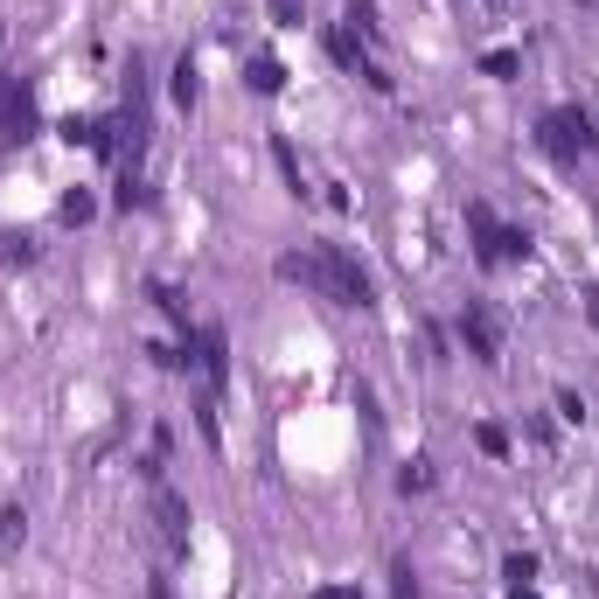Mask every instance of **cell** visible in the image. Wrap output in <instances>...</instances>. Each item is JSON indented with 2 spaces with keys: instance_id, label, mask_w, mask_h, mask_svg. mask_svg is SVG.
Here are the masks:
<instances>
[{
  "instance_id": "obj_1",
  "label": "cell",
  "mask_w": 599,
  "mask_h": 599,
  "mask_svg": "<svg viewBox=\"0 0 599 599\" xmlns=\"http://www.w3.org/2000/svg\"><path fill=\"white\" fill-rule=\"evenodd\" d=\"M286 286H300V293H315L328 307H377V279L356 266L349 244H315V251H286L272 266Z\"/></svg>"
},
{
  "instance_id": "obj_2",
  "label": "cell",
  "mask_w": 599,
  "mask_h": 599,
  "mask_svg": "<svg viewBox=\"0 0 599 599\" xmlns=\"http://www.w3.org/2000/svg\"><path fill=\"white\" fill-rule=\"evenodd\" d=\"M537 147L551 153L558 168H571V161H586V153L599 147V126H592V112H579V106H551L537 119Z\"/></svg>"
},
{
  "instance_id": "obj_3",
  "label": "cell",
  "mask_w": 599,
  "mask_h": 599,
  "mask_svg": "<svg viewBox=\"0 0 599 599\" xmlns=\"http://www.w3.org/2000/svg\"><path fill=\"white\" fill-rule=\"evenodd\" d=\"M467 230H475V258H481L488 272L523 266V258H530V230H509L488 202H467Z\"/></svg>"
},
{
  "instance_id": "obj_4",
  "label": "cell",
  "mask_w": 599,
  "mask_h": 599,
  "mask_svg": "<svg viewBox=\"0 0 599 599\" xmlns=\"http://www.w3.org/2000/svg\"><path fill=\"white\" fill-rule=\"evenodd\" d=\"M36 140V84L14 70H0V147Z\"/></svg>"
},
{
  "instance_id": "obj_5",
  "label": "cell",
  "mask_w": 599,
  "mask_h": 599,
  "mask_svg": "<svg viewBox=\"0 0 599 599\" xmlns=\"http://www.w3.org/2000/svg\"><path fill=\"white\" fill-rule=\"evenodd\" d=\"M460 349L481 362V370H495L502 362V315H495L488 300H467L460 307Z\"/></svg>"
},
{
  "instance_id": "obj_6",
  "label": "cell",
  "mask_w": 599,
  "mask_h": 599,
  "mask_svg": "<svg viewBox=\"0 0 599 599\" xmlns=\"http://www.w3.org/2000/svg\"><path fill=\"white\" fill-rule=\"evenodd\" d=\"M328 57L335 63H342L349 77H362V84H370V91H390V84H398V77H390L377 57H370V42H362L356 29H349V21H335V29H328Z\"/></svg>"
},
{
  "instance_id": "obj_7",
  "label": "cell",
  "mask_w": 599,
  "mask_h": 599,
  "mask_svg": "<svg viewBox=\"0 0 599 599\" xmlns=\"http://www.w3.org/2000/svg\"><path fill=\"white\" fill-rule=\"evenodd\" d=\"M153 523H161V543H168L174 558L189 551V523H196V516H189V502H181L168 481H153Z\"/></svg>"
},
{
  "instance_id": "obj_8",
  "label": "cell",
  "mask_w": 599,
  "mask_h": 599,
  "mask_svg": "<svg viewBox=\"0 0 599 599\" xmlns=\"http://www.w3.org/2000/svg\"><path fill=\"white\" fill-rule=\"evenodd\" d=\"M202 377H210V398L223 390V377H230V342H223V328H202Z\"/></svg>"
},
{
  "instance_id": "obj_9",
  "label": "cell",
  "mask_w": 599,
  "mask_h": 599,
  "mask_svg": "<svg viewBox=\"0 0 599 599\" xmlns=\"http://www.w3.org/2000/svg\"><path fill=\"white\" fill-rule=\"evenodd\" d=\"M21 543H29V509L8 502V509H0V565H14Z\"/></svg>"
},
{
  "instance_id": "obj_10",
  "label": "cell",
  "mask_w": 599,
  "mask_h": 599,
  "mask_svg": "<svg viewBox=\"0 0 599 599\" xmlns=\"http://www.w3.org/2000/svg\"><path fill=\"white\" fill-rule=\"evenodd\" d=\"M168 98L181 112H196V98H202V70H196V57H174V77H168Z\"/></svg>"
},
{
  "instance_id": "obj_11",
  "label": "cell",
  "mask_w": 599,
  "mask_h": 599,
  "mask_svg": "<svg viewBox=\"0 0 599 599\" xmlns=\"http://www.w3.org/2000/svg\"><path fill=\"white\" fill-rule=\"evenodd\" d=\"M244 84H251L258 98H279V91H286V63H279V57H251V63H244Z\"/></svg>"
},
{
  "instance_id": "obj_12",
  "label": "cell",
  "mask_w": 599,
  "mask_h": 599,
  "mask_svg": "<svg viewBox=\"0 0 599 599\" xmlns=\"http://www.w3.org/2000/svg\"><path fill=\"white\" fill-rule=\"evenodd\" d=\"M57 140H63V147H91V153H98V147H106V119H84V112H70V119L57 126Z\"/></svg>"
},
{
  "instance_id": "obj_13",
  "label": "cell",
  "mask_w": 599,
  "mask_h": 599,
  "mask_svg": "<svg viewBox=\"0 0 599 599\" xmlns=\"http://www.w3.org/2000/svg\"><path fill=\"white\" fill-rule=\"evenodd\" d=\"M342 21H349L362 42H383V14H377V0H349V14H342Z\"/></svg>"
},
{
  "instance_id": "obj_14",
  "label": "cell",
  "mask_w": 599,
  "mask_h": 599,
  "mask_svg": "<svg viewBox=\"0 0 599 599\" xmlns=\"http://www.w3.org/2000/svg\"><path fill=\"white\" fill-rule=\"evenodd\" d=\"M432 481H439V475H432V460H426V453H411V460L398 467V495H426Z\"/></svg>"
},
{
  "instance_id": "obj_15",
  "label": "cell",
  "mask_w": 599,
  "mask_h": 599,
  "mask_svg": "<svg viewBox=\"0 0 599 599\" xmlns=\"http://www.w3.org/2000/svg\"><path fill=\"white\" fill-rule=\"evenodd\" d=\"M0 266H36V238L29 230H0Z\"/></svg>"
},
{
  "instance_id": "obj_16",
  "label": "cell",
  "mask_w": 599,
  "mask_h": 599,
  "mask_svg": "<svg viewBox=\"0 0 599 599\" xmlns=\"http://www.w3.org/2000/svg\"><path fill=\"white\" fill-rule=\"evenodd\" d=\"M516 70H523V57H516V49H481V77H495V84H509Z\"/></svg>"
},
{
  "instance_id": "obj_17",
  "label": "cell",
  "mask_w": 599,
  "mask_h": 599,
  "mask_svg": "<svg viewBox=\"0 0 599 599\" xmlns=\"http://www.w3.org/2000/svg\"><path fill=\"white\" fill-rule=\"evenodd\" d=\"M502 579H509V592L537 586V558H530V551H509V558H502Z\"/></svg>"
},
{
  "instance_id": "obj_18",
  "label": "cell",
  "mask_w": 599,
  "mask_h": 599,
  "mask_svg": "<svg viewBox=\"0 0 599 599\" xmlns=\"http://www.w3.org/2000/svg\"><path fill=\"white\" fill-rule=\"evenodd\" d=\"M272 161H279V174H286V196H307V181H300V153L286 147V140H272Z\"/></svg>"
},
{
  "instance_id": "obj_19",
  "label": "cell",
  "mask_w": 599,
  "mask_h": 599,
  "mask_svg": "<svg viewBox=\"0 0 599 599\" xmlns=\"http://www.w3.org/2000/svg\"><path fill=\"white\" fill-rule=\"evenodd\" d=\"M57 217H63V223H91V217H98V196H84V189H70V196L57 202Z\"/></svg>"
},
{
  "instance_id": "obj_20",
  "label": "cell",
  "mask_w": 599,
  "mask_h": 599,
  "mask_svg": "<svg viewBox=\"0 0 599 599\" xmlns=\"http://www.w3.org/2000/svg\"><path fill=\"white\" fill-rule=\"evenodd\" d=\"M475 447H481L488 460H509V432L495 426V419H481V426H475Z\"/></svg>"
},
{
  "instance_id": "obj_21",
  "label": "cell",
  "mask_w": 599,
  "mask_h": 599,
  "mask_svg": "<svg viewBox=\"0 0 599 599\" xmlns=\"http://www.w3.org/2000/svg\"><path fill=\"white\" fill-rule=\"evenodd\" d=\"M266 14H272V29H300V21H307V0H266Z\"/></svg>"
},
{
  "instance_id": "obj_22",
  "label": "cell",
  "mask_w": 599,
  "mask_h": 599,
  "mask_svg": "<svg viewBox=\"0 0 599 599\" xmlns=\"http://www.w3.org/2000/svg\"><path fill=\"white\" fill-rule=\"evenodd\" d=\"M551 405H558V419H571V426L586 419V398H579V390H565V383L551 390Z\"/></svg>"
},
{
  "instance_id": "obj_23",
  "label": "cell",
  "mask_w": 599,
  "mask_h": 599,
  "mask_svg": "<svg viewBox=\"0 0 599 599\" xmlns=\"http://www.w3.org/2000/svg\"><path fill=\"white\" fill-rule=\"evenodd\" d=\"M390 592H398V599H419V579H411V558H398V565H390Z\"/></svg>"
},
{
  "instance_id": "obj_24",
  "label": "cell",
  "mask_w": 599,
  "mask_h": 599,
  "mask_svg": "<svg viewBox=\"0 0 599 599\" xmlns=\"http://www.w3.org/2000/svg\"><path fill=\"white\" fill-rule=\"evenodd\" d=\"M315 599H362L356 586H315Z\"/></svg>"
},
{
  "instance_id": "obj_25",
  "label": "cell",
  "mask_w": 599,
  "mask_h": 599,
  "mask_svg": "<svg viewBox=\"0 0 599 599\" xmlns=\"http://www.w3.org/2000/svg\"><path fill=\"white\" fill-rule=\"evenodd\" d=\"M586 321L599 328V286H592V293H586Z\"/></svg>"
},
{
  "instance_id": "obj_26",
  "label": "cell",
  "mask_w": 599,
  "mask_h": 599,
  "mask_svg": "<svg viewBox=\"0 0 599 599\" xmlns=\"http://www.w3.org/2000/svg\"><path fill=\"white\" fill-rule=\"evenodd\" d=\"M147 599H174V586H168V579H153V586H147Z\"/></svg>"
},
{
  "instance_id": "obj_27",
  "label": "cell",
  "mask_w": 599,
  "mask_h": 599,
  "mask_svg": "<svg viewBox=\"0 0 599 599\" xmlns=\"http://www.w3.org/2000/svg\"><path fill=\"white\" fill-rule=\"evenodd\" d=\"M509 599H543V592H537V586H523V592H509Z\"/></svg>"
},
{
  "instance_id": "obj_28",
  "label": "cell",
  "mask_w": 599,
  "mask_h": 599,
  "mask_svg": "<svg viewBox=\"0 0 599 599\" xmlns=\"http://www.w3.org/2000/svg\"><path fill=\"white\" fill-rule=\"evenodd\" d=\"M0 49H8V29H0Z\"/></svg>"
}]
</instances>
